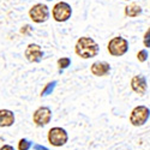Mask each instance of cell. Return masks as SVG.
<instances>
[{
	"mask_svg": "<svg viewBox=\"0 0 150 150\" xmlns=\"http://www.w3.org/2000/svg\"><path fill=\"white\" fill-rule=\"evenodd\" d=\"M100 47L97 42L89 36H82L77 40L74 46V52L82 59H91L98 54Z\"/></svg>",
	"mask_w": 150,
	"mask_h": 150,
	"instance_id": "cell-1",
	"label": "cell"
},
{
	"mask_svg": "<svg viewBox=\"0 0 150 150\" xmlns=\"http://www.w3.org/2000/svg\"><path fill=\"white\" fill-rule=\"evenodd\" d=\"M107 51L112 57H122L129 52V41L122 36L112 37L107 45Z\"/></svg>",
	"mask_w": 150,
	"mask_h": 150,
	"instance_id": "cell-2",
	"label": "cell"
},
{
	"mask_svg": "<svg viewBox=\"0 0 150 150\" xmlns=\"http://www.w3.org/2000/svg\"><path fill=\"white\" fill-rule=\"evenodd\" d=\"M47 139H48V143L52 146L60 148V146H64L67 143L69 134L65 129L55 126V127L49 129V131L47 133Z\"/></svg>",
	"mask_w": 150,
	"mask_h": 150,
	"instance_id": "cell-3",
	"label": "cell"
},
{
	"mask_svg": "<svg viewBox=\"0 0 150 150\" xmlns=\"http://www.w3.org/2000/svg\"><path fill=\"white\" fill-rule=\"evenodd\" d=\"M150 109L146 106H136L130 113V122L134 127H141L149 120Z\"/></svg>",
	"mask_w": 150,
	"mask_h": 150,
	"instance_id": "cell-4",
	"label": "cell"
},
{
	"mask_svg": "<svg viewBox=\"0 0 150 150\" xmlns=\"http://www.w3.org/2000/svg\"><path fill=\"white\" fill-rule=\"evenodd\" d=\"M49 16H51V12H49V7L46 4L39 3L35 4L30 7L29 10V17L34 23L41 24L45 23L49 19Z\"/></svg>",
	"mask_w": 150,
	"mask_h": 150,
	"instance_id": "cell-5",
	"label": "cell"
},
{
	"mask_svg": "<svg viewBox=\"0 0 150 150\" xmlns=\"http://www.w3.org/2000/svg\"><path fill=\"white\" fill-rule=\"evenodd\" d=\"M72 16V7L65 1L57 3L52 8V17L58 23L67 22Z\"/></svg>",
	"mask_w": 150,
	"mask_h": 150,
	"instance_id": "cell-6",
	"label": "cell"
},
{
	"mask_svg": "<svg viewBox=\"0 0 150 150\" xmlns=\"http://www.w3.org/2000/svg\"><path fill=\"white\" fill-rule=\"evenodd\" d=\"M51 120H52V109L47 106L39 107L33 114V122L37 127L46 126V125L51 122Z\"/></svg>",
	"mask_w": 150,
	"mask_h": 150,
	"instance_id": "cell-7",
	"label": "cell"
},
{
	"mask_svg": "<svg viewBox=\"0 0 150 150\" xmlns=\"http://www.w3.org/2000/svg\"><path fill=\"white\" fill-rule=\"evenodd\" d=\"M43 51L40 45L37 43H29L28 47L25 48V52H24V55H25L27 60L30 62H39L41 61V59L43 58Z\"/></svg>",
	"mask_w": 150,
	"mask_h": 150,
	"instance_id": "cell-8",
	"label": "cell"
},
{
	"mask_svg": "<svg viewBox=\"0 0 150 150\" xmlns=\"http://www.w3.org/2000/svg\"><path fill=\"white\" fill-rule=\"evenodd\" d=\"M131 89L141 96H144L148 90V82L143 74H137L131 79Z\"/></svg>",
	"mask_w": 150,
	"mask_h": 150,
	"instance_id": "cell-9",
	"label": "cell"
},
{
	"mask_svg": "<svg viewBox=\"0 0 150 150\" xmlns=\"http://www.w3.org/2000/svg\"><path fill=\"white\" fill-rule=\"evenodd\" d=\"M90 72L96 77H105L110 72V65L107 61H95L90 66Z\"/></svg>",
	"mask_w": 150,
	"mask_h": 150,
	"instance_id": "cell-10",
	"label": "cell"
},
{
	"mask_svg": "<svg viewBox=\"0 0 150 150\" xmlns=\"http://www.w3.org/2000/svg\"><path fill=\"white\" fill-rule=\"evenodd\" d=\"M15 113L10 109H0V127H10L15 124Z\"/></svg>",
	"mask_w": 150,
	"mask_h": 150,
	"instance_id": "cell-11",
	"label": "cell"
},
{
	"mask_svg": "<svg viewBox=\"0 0 150 150\" xmlns=\"http://www.w3.org/2000/svg\"><path fill=\"white\" fill-rule=\"evenodd\" d=\"M142 7L138 5V4H130L125 7V15L130 18H134V17H138L139 15H142Z\"/></svg>",
	"mask_w": 150,
	"mask_h": 150,
	"instance_id": "cell-12",
	"label": "cell"
},
{
	"mask_svg": "<svg viewBox=\"0 0 150 150\" xmlns=\"http://www.w3.org/2000/svg\"><path fill=\"white\" fill-rule=\"evenodd\" d=\"M57 81H53V82H49V83H47L46 85H45V88L42 89V91H41V96H47V95H49V94H52L53 93V90H54V88H55V85H57Z\"/></svg>",
	"mask_w": 150,
	"mask_h": 150,
	"instance_id": "cell-13",
	"label": "cell"
},
{
	"mask_svg": "<svg viewBox=\"0 0 150 150\" xmlns=\"http://www.w3.org/2000/svg\"><path fill=\"white\" fill-rule=\"evenodd\" d=\"M57 64H58V69L59 70H65L71 65V59L69 57H62V58L58 59Z\"/></svg>",
	"mask_w": 150,
	"mask_h": 150,
	"instance_id": "cell-14",
	"label": "cell"
},
{
	"mask_svg": "<svg viewBox=\"0 0 150 150\" xmlns=\"http://www.w3.org/2000/svg\"><path fill=\"white\" fill-rule=\"evenodd\" d=\"M31 146H33V143L27 138H22L18 141V150H30Z\"/></svg>",
	"mask_w": 150,
	"mask_h": 150,
	"instance_id": "cell-15",
	"label": "cell"
},
{
	"mask_svg": "<svg viewBox=\"0 0 150 150\" xmlns=\"http://www.w3.org/2000/svg\"><path fill=\"white\" fill-rule=\"evenodd\" d=\"M148 58H149V53H148L146 49H141V51L137 53V60H138L139 62H144V61H146Z\"/></svg>",
	"mask_w": 150,
	"mask_h": 150,
	"instance_id": "cell-16",
	"label": "cell"
},
{
	"mask_svg": "<svg viewBox=\"0 0 150 150\" xmlns=\"http://www.w3.org/2000/svg\"><path fill=\"white\" fill-rule=\"evenodd\" d=\"M143 43L145 48H150V28H148V30L143 36Z\"/></svg>",
	"mask_w": 150,
	"mask_h": 150,
	"instance_id": "cell-17",
	"label": "cell"
},
{
	"mask_svg": "<svg viewBox=\"0 0 150 150\" xmlns=\"http://www.w3.org/2000/svg\"><path fill=\"white\" fill-rule=\"evenodd\" d=\"M31 31H33V28L29 25V24H27V25L22 27V29H21V34H23V35H29Z\"/></svg>",
	"mask_w": 150,
	"mask_h": 150,
	"instance_id": "cell-18",
	"label": "cell"
},
{
	"mask_svg": "<svg viewBox=\"0 0 150 150\" xmlns=\"http://www.w3.org/2000/svg\"><path fill=\"white\" fill-rule=\"evenodd\" d=\"M0 150H15V148L10 144H4V145L0 146Z\"/></svg>",
	"mask_w": 150,
	"mask_h": 150,
	"instance_id": "cell-19",
	"label": "cell"
},
{
	"mask_svg": "<svg viewBox=\"0 0 150 150\" xmlns=\"http://www.w3.org/2000/svg\"><path fill=\"white\" fill-rule=\"evenodd\" d=\"M33 148H34V150H49L48 148H46V146H43V145H40V144H36V145H34Z\"/></svg>",
	"mask_w": 150,
	"mask_h": 150,
	"instance_id": "cell-20",
	"label": "cell"
},
{
	"mask_svg": "<svg viewBox=\"0 0 150 150\" xmlns=\"http://www.w3.org/2000/svg\"><path fill=\"white\" fill-rule=\"evenodd\" d=\"M125 1H130V0H125Z\"/></svg>",
	"mask_w": 150,
	"mask_h": 150,
	"instance_id": "cell-21",
	"label": "cell"
},
{
	"mask_svg": "<svg viewBox=\"0 0 150 150\" xmlns=\"http://www.w3.org/2000/svg\"><path fill=\"white\" fill-rule=\"evenodd\" d=\"M48 1H51V0H48Z\"/></svg>",
	"mask_w": 150,
	"mask_h": 150,
	"instance_id": "cell-22",
	"label": "cell"
}]
</instances>
